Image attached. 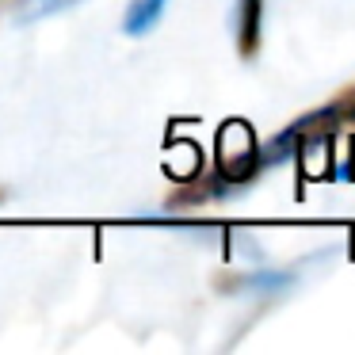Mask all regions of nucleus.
Here are the masks:
<instances>
[{"instance_id": "f257e3e1", "label": "nucleus", "mask_w": 355, "mask_h": 355, "mask_svg": "<svg viewBox=\"0 0 355 355\" xmlns=\"http://www.w3.org/2000/svg\"><path fill=\"white\" fill-rule=\"evenodd\" d=\"M252 176H260V146H256L252 130L245 123H225L222 134H218V176L210 184H199L195 191H187V199H202V195L248 184Z\"/></svg>"}, {"instance_id": "f03ea898", "label": "nucleus", "mask_w": 355, "mask_h": 355, "mask_svg": "<svg viewBox=\"0 0 355 355\" xmlns=\"http://www.w3.org/2000/svg\"><path fill=\"white\" fill-rule=\"evenodd\" d=\"M260 27H263V0H237V54L252 62L260 54Z\"/></svg>"}, {"instance_id": "7ed1b4c3", "label": "nucleus", "mask_w": 355, "mask_h": 355, "mask_svg": "<svg viewBox=\"0 0 355 355\" xmlns=\"http://www.w3.org/2000/svg\"><path fill=\"white\" fill-rule=\"evenodd\" d=\"M164 8H168V0H130L126 4V16H123V35H130V39L149 35L161 24Z\"/></svg>"}, {"instance_id": "20e7f679", "label": "nucleus", "mask_w": 355, "mask_h": 355, "mask_svg": "<svg viewBox=\"0 0 355 355\" xmlns=\"http://www.w3.org/2000/svg\"><path fill=\"white\" fill-rule=\"evenodd\" d=\"M69 4H77V0H46V4H39V8L31 12L27 19H39V16H50V12H58V8H69Z\"/></svg>"}, {"instance_id": "39448f33", "label": "nucleus", "mask_w": 355, "mask_h": 355, "mask_svg": "<svg viewBox=\"0 0 355 355\" xmlns=\"http://www.w3.org/2000/svg\"><path fill=\"white\" fill-rule=\"evenodd\" d=\"M344 176L355 180V141H352V153H347V164H344Z\"/></svg>"}]
</instances>
